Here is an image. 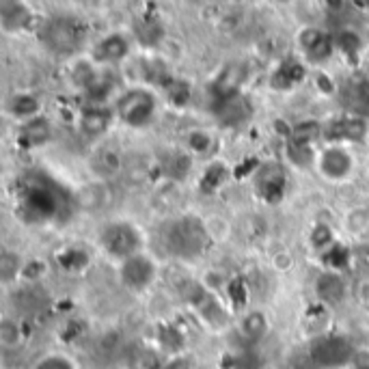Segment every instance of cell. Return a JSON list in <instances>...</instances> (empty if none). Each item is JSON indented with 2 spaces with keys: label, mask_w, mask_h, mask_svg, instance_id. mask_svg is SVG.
<instances>
[{
  "label": "cell",
  "mask_w": 369,
  "mask_h": 369,
  "mask_svg": "<svg viewBox=\"0 0 369 369\" xmlns=\"http://www.w3.org/2000/svg\"><path fill=\"white\" fill-rule=\"evenodd\" d=\"M65 194L54 182L46 180H28L22 188L20 205H22V216L30 223H48L63 214L65 210Z\"/></svg>",
  "instance_id": "6da1fadb"
},
{
  "label": "cell",
  "mask_w": 369,
  "mask_h": 369,
  "mask_svg": "<svg viewBox=\"0 0 369 369\" xmlns=\"http://www.w3.org/2000/svg\"><path fill=\"white\" fill-rule=\"evenodd\" d=\"M162 242L177 257H199L208 249V229L197 216H182L164 227Z\"/></svg>",
  "instance_id": "7a4b0ae2"
},
{
  "label": "cell",
  "mask_w": 369,
  "mask_h": 369,
  "mask_svg": "<svg viewBox=\"0 0 369 369\" xmlns=\"http://www.w3.org/2000/svg\"><path fill=\"white\" fill-rule=\"evenodd\" d=\"M117 115L132 128H143L156 115V100L145 89H132L117 102Z\"/></svg>",
  "instance_id": "3957f363"
},
{
  "label": "cell",
  "mask_w": 369,
  "mask_h": 369,
  "mask_svg": "<svg viewBox=\"0 0 369 369\" xmlns=\"http://www.w3.org/2000/svg\"><path fill=\"white\" fill-rule=\"evenodd\" d=\"M102 246L117 257L128 259L141 251V233L130 223H112L102 231Z\"/></svg>",
  "instance_id": "277c9868"
},
{
  "label": "cell",
  "mask_w": 369,
  "mask_h": 369,
  "mask_svg": "<svg viewBox=\"0 0 369 369\" xmlns=\"http://www.w3.org/2000/svg\"><path fill=\"white\" fill-rule=\"evenodd\" d=\"M285 188H287V175L281 164L276 162L259 164V169L255 171V190L259 199H264L270 205L281 203L285 197Z\"/></svg>",
  "instance_id": "5b68a950"
},
{
  "label": "cell",
  "mask_w": 369,
  "mask_h": 369,
  "mask_svg": "<svg viewBox=\"0 0 369 369\" xmlns=\"http://www.w3.org/2000/svg\"><path fill=\"white\" fill-rule=\"evenodd\" d=\"M311 356L320 367L335 369V367H341V365L354 361V348L344 337H324V339L315 341Z\"/></svg>",
  "instance_id": "8992f818"
},
{
  "label": "cell",
  "mask_w": 369,
  "mask_h": 369,
  "mask_svg": "<svg viewBox=\"0 0 369 369\" xmlns=\"http://www.w3.org/2000/svg\"><path fill=\"white\" fill-rule=\"evenodd\" d=\"M119 274H121V283L126 285L128 290L143 292L156 279V264L147 255L136 253L128 259H123Z\"/></svg>",
  "instance_id": "52a82bcc"
},
{
  "label": "cell",
  "mask_w": 369,
  "mask_h": 369,
  "mask_svg": "<svg viewBox=\"0 0 369 369\" xmlns=\"http://www.w3.org/2000/svg\"><path fill=\"white\" fill-rule=\"evenodd\" d=\"M82 39V28L76 20H54L46 28V41L52 50L71 52Z\"/></svg>",
  "instance_id": "ba28073f"
},
{
  "label": "cell",
  "mask_w": 369,
  "mask_h": 369,
  "mask_svg": "<svg viewBox=\"0 0 369 369\" xmlns=\"http://www.w3.org/2000/svg\"><path fill=\"white\" fill-rule=\"evenodd\" d=\"M367 134V121L361 117H339L331 121L324 130V136L333 143H356Z\"/></svg>",
  "instance_id": "9c48e42d"
},
{
  "label": "cell",
  "mask_w": 369,
  "mask_h": 369,
  "mask_svg": "<svg viewBox=\"0 0 369 369\" xmlns=\"http://www.w3.org/2000/svg\"><path fill=\"white\" fill-rule=\"evenodd\" d=\"M320 167H322V173L331 180H341L350 173L352 169V158L350 153H346L344 149L339 147H333V149H326L322 153V160H320Z\"/></svg>",
  "instance_id": "30bf717a"
},
{
  "label": "cell",
  "mask_w": 369,
  "mask_h": 369,
  "mask_svg": "<svg viewBox=\"0 0 369 369\" xmlns=\"http://www.w3.org/2000/svg\"><path fill=\"white\" fill-rule=\"evenodd\" d=\"M315 292L320 296L322 303L326 305H337L341 303V298L346 296V283L339 276V272L328 270L324 274H320L317 283H315Z\"/></svg>",
  "instance_id": "8fae6325"
},
{
  "label": "cell",
  "mask_w": 369,
  "mask_h": 369,
  "mask_svg": "<svg viewBox=\"0 0 369 369\" xmlns=\"http://www.w3.org/2000/svg\"><path fill=\"white\" fill-rule=\"evenodd\" d=\"M130 52V44L123 35H108L102 39L93 50V57L98 63H117L121 59H126Z\"/></svg>",
  "instance_id": "7c38bea8"
},
{
  "label": "cell",
  "mask_w": 369,
  "mask_h": 369,
  "mask_svg": "<svg viewBox=\"0 0 369 369\" xmlns=\"http://www.w3.org/2000/svg\"><path fill=\"white\" fill-rule=\"evenodd\" d=\"M52 134V128H50V121L46 117H33L28 119L22 130H20V145L30 149V147H39V145H44Z\"/></svg>",
  "instance_id": "4fadbf2b"
},
{
  "label": "cell",
  "mask_w": 369,
  "mask_h": 369,
  "mask_svg": "<svg viewBox=\"0 0 369 369\" xmlns=\"http://www.w3.org/2000/svg\"><path fill=\"white\" fill-rule=\"evenodd\" d=\"M218 117L221 121L225 123V126H240V123H244L246 119L251 117V106L249 102H246L244 98L240 95H233L229 100H223L218 102Z\"/></svg>",
  "instance_id": "5bb4252c"
},
{
  "label": "cell",
  "mask_w": 369,
  "mask_h": 369,
  "mask_svg": "<svg viewBox=\"0 0 369 369\" xmlns=\"http://www.w3.org/2000/svg\"><path fill=\"white\" fill-rule=\"evenodd\" d=\"M110 121H112L110 110H106L102 106H91V108H87L85 112H82L80 128H82V132H85L87 136H100V134H104L108 130Z\"/></svg>",
  "instance_id": "9a60e30c"
},
{
  "label": "cell",
  "mask_w": 369,
  "mask_h": 369,
  "mask_svg": "<svg viewBox=\"0 0 369 369\" xmlns=\"http://www.w3.org/2000/svg\"><path fill=\"white\" fill-rule=\"evenodd\" d=\"M303 48L309 54V59L313 61H324L326 57H331V41L324 33H320L317 28H307L300 37Z\"/></svg>",
  "instance_id": "2e32d148"
},
{
  "label": "cell",
  "mask_w": 369,
  "mask_h": 369,
  "mask_svg": "<svg viewBox=\"0 0 369 369\" xmlns=\"http://www.w3.org/2000/svg\"><path fill=\"white\" fill-rule=\"evenodd\" d=\"M240 333L249 339V341H259L268 333V317L262 311H251L246 313L242 324H240Z\"/></svg>",
  "instance_id": "e0dca14e"
},
{
  "label": "cell",
  "mask_w": 369,
  "mask_h": 369,
  "mask_svg": "<svg viewBox=\"0 0 369 369\" xmlns=\"http://www.w3.org/2000/svg\"><path fill=\"white\" fill-rule=\"evenodd\" d=\"M305 78V69L300 67V63L296 61H287L283 63L276 74L272 76V85L276 89H287V87H292V85H298V82Z\"/></svg>",
  "instance_id": "ac0fdd59"
},
{
  "label": "cell",
  "mask_w": 369,
  "mask_h": 369,
  "mask_svg": "<svg viewBox=\"0 0 369 369\" xmlns=\"http://www.w3.org/2000/svg\"><path fill=\"white\" fill-rule=\"evenodd\" d=\"M242 78H244V74H240V67H229V69H227V71H225V74L218 78L216 87H214L218 102H223V100H229V98L238 95Z\"/></svg>",
  "instance_id": "d6986e66"
},
{
  "label": "cell",
  "mask_w": 369,
  "mask_h": 369,
  "mask_svg": "<svg viewBox=\"0 0 369 369\" xmlns=\"http://www.w3.org/2000/svg\"><path fill=\"white\" fill-rule=\"evenodd\" d=\"M9 110H11L16 117H20V119H33V117H37V112H39V100H37L35 95L20 93V95H16V98L11 100Z\"/></svg>",
  "instance_id": "ffe728a7"
},
{
  "label": "cell",
  "mask_w": 369,
  "mask_h": 369,
  "mask_svg": "<svg viewBox=\"0 0 369 369\" xmlns=\"http://www.w3.org/2000/svg\"><path fill=\"white\" fill-rule=\"evenodd\" d=\"M225 177H227V167H225V164H221V162L210 164L208 171H205L203 177H201V190H203V192H214V190H218V188L223 186Z\"/></svg>",
  "instance_id": "44dd1931"
},
{
  "label": "cell",
  "mask_w": 369,
  "mask_h": 369,
  "mask_svg": "<svg viewBox=\"0 0 369 369\" xmlns=\"http://www.w3.org/2000/svg\"><path fill=\"white\" fill-rule=\"evenodd\" d=\"M348 262H350V251L344 244H331L324 253V264L328 266V270L341 272V270H346Z\"/></svg>",
  "instance_id": "7402d4cb"
},
{
  "label": "cell",
  "mask_w": 369,
  "mask_h": 369,
  "mask_svg": "<svg viewBox=\"0 0 369 369\" xmlns=\"http://www.w3.org/2000/svg\"><path fill=\"white\" fill-rule=\"evenodd\" d=\"M287 156L296 164V167H309L313 162V149L311 143H298V141H290L287 145Z\"/></svg>",
  "instance_id": "603a6c76"
},
{
  "label": "cell",
  "mask_w": 369,
  "mask_h": 369,
  "mask_svg": "<svg viewBox=\"0 0 369 369\" xmlns=\"http://www.w3.org/2000/svg\"><path fill=\"white\" fill-rule=\"evenodd\" d=\"M0 344L5 348H16L22 344V328L13 320H3L0 324Z\"/></svg>",
  "instance_id": "cb8c5ba5"
},
{
  "label": "cell",
  "mask_w": 369,
  "mask_h": 369,
  "mask_svg": "<svg viewBox=\"0 0 369 369\" xmlns=\"http://www.w3.org/2000/svg\"><path fill=\"white\" fill-rule=\"evenodd\" d=\"M33 369H76V363H74L69 356L54 352V354L41 356V358L33 365Z\"/></svg>",
  "instance_id": "d4e9b609"
},
{
  "label": "cell",
  "mask_w": 369,
  "mask_h": 369,
  "mask_svg": "<svg viewBox=\"0 0 369 369\" xmlns=\"http://www.w3.org/2000/svg\"><path fill=\"white\" fill-rule=\"evenodd\" d=\"M188 147H190V151L205 156V153H210L214 149V139L208 132L194 130V132L188 134Z\"/></svg>",
  "instance_id": "484cf974"
},
{
  "label": "cell",
  "mask_w": 369,
  "mask_h": 369,
  "mask_svg": "<svg viewBox=\"0 0 369 369\" xmlns=\"http://www.w3.org/2000/svg\"><path fill=\"white\" fill-rule=\"evenodd\" d=\"M320 126L317 123H311V121H305V123H298L290 130V141H298V143H313V139L320 134Z\"/></svg>",
  "instance_id": "4316f807"
},
{
  "label": "cell",
  "mask_w": 369,
  "mask_h": 369,
  "mask_svg": "<svg viewBox=\"0 0 369 369\" xmlns=\"http://www.w3.org/2000/svg\"><path fill=\"white\" fill-rule=\"evenodd\" d=\"M59 262L65 270H80V268H85L89 264V257L78 249H69V251L59 255Z\"/></svg>",
  "instance_id": "83f0119b"
},
{
  "label": "cell",
  "mask_w": 369,
  "mask_h": 369,
  "mask_svg": "<svg viewBox=\"0 0 369 369\" xmlns=\"http://www.w3.org/2000/svg\"><path fill=\"white\" fill-rule=\"evenodd\" d=\"M311 242L317 249H328V246L333 244V231L328 225H317L311 233Z\"/></svg>",
  "instance_id": "f1b7e54d"
},
{
  "label": "cell",
  "mask_w": 369,
  "mask_h": 369,
  "mask_svg": "<svg viewBox=\"0 0 369 369\" xmlns=\"http://www.w3.org/2000/svg\"><path fill=\"white\" fill-rule=\"evenodd\" d=\"M354 100L361 106H369V80H361L354 87Z\"/></svg>",
  "instance_id": "f546056e"
},
{
  "label": "cell",
  "mask_w": 369,
  "mask_h": 369,
  "mask_svg": "<svg viewBox=\"0 0 369 369\" xmlns=\"http://www.w3.org/2000/svg\"><path fill=\"white\" fill-rule=\"evenodd\" d=\"M229 294H231V298H233V303H235V305L244 303V296H246V287H244V283H242L240 279L231 281V285H229Z\"/></svg>",
  "instance_id": "4dcf8cb0"
},
{
  "label": "cell",
  "mask_w": 369,
  "mask_h": 369,
  "mask_svg": "<svg viewBox=\"0 0 369 369\" xmlns=\"http://www.w3.org/2000/svg\"><path fill=\"white\" fill-rule=\"evenodd\" d=\"M354 367L356 369H369V352L354 354Z\"/></svg>",
  "instance_id": "1f68e13d"
},
{
  "label": "cell",
  "mask_w": 369,
  "mask_h": 369,
  "mask_svg": "<svg viewBox=\"0 0 369 369\" xmlns=\"http://www.w3.org/2000/svg\"><path fill=\"white\" fill-rule=\"evenodd\" d=\"M341 3H344V0H326V5H328V7H333V9H339Z\"/></svg>",
  "instance_id": "d6a6232c"
}]
</instances>
